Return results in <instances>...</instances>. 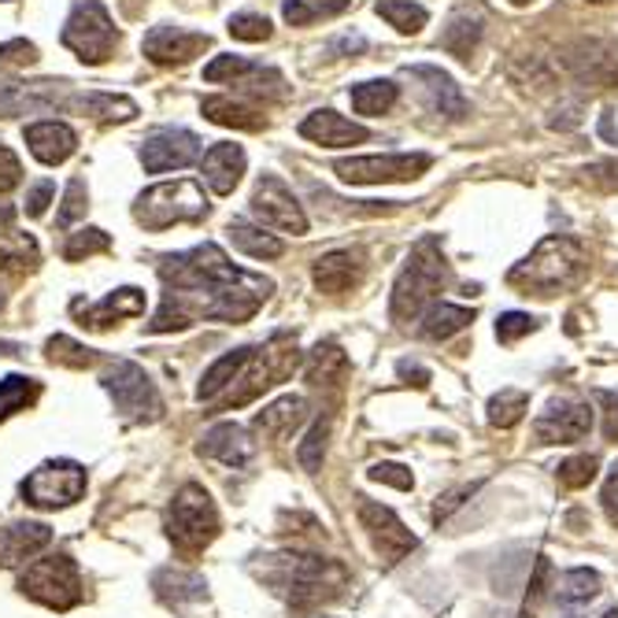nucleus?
<instances>
[{
  "label": "nucleus",
  "mask_w": 618,
  "mask_h": 618,
  "mask_svg": "<svg viewBox=\"0 0 618 618\" xmlns=\"http://www.w3.org/2000/svg\"><path fill=\"white\" fill-rule=\"evenodd\" d=\"M160 278L167 282V293L160 316L149 327L152 333L182 330L196 319L249 322L274 289L260 274L233 267L219 244H196L190 252L167 256Z\"/></svg>",
  "instance_id": "1"
},
{
  "label": "nucleus",
  "mask_w": 618,
  "mask_h": 618,
  "mask_svg": "<svg viewBox=\"0 0 618 618\" xmlns=\"http://www.w3.org/2000/svg\"><path fill=\"white\" fill-rule=\"evenodd\" d=\"M588 274V252L582 249L577 238H545L518 267L507 274L515 289H523L526 297H559V293L582 286Z\"/></svg>",
  "instance_id": "2"
},
{
  "label": "nucleus",
  "mask_w": 618,
  "mask_h": 618,
  "mask_svg": "<svg viewBox=\"0 0 618 618\" xmlns=\"http://www.w3.org/2000/svg\"><path fill=\"white\" fill-rule=\"evenodd\" d=\"M271 582L293 607H311V604L333 600V596L345 588L348 571L337 559L289 552V556H274Z\"/></svg>",
  "instance_id": "3"
},
{
  "label": "nucleus",
  "mask_w": 618,
  "mask_h": 618,
  "mask_svg": "<svg viewBox=\"0 0 618 618\" xmlns=\"http://www.w3.org/2000/svg\"><path fill=\"white\" fill-rule=\"evenodd\" d=\"M445 282H448V267L445 256H440V244L434 238L419 241L408 256V267L400 271L397 286H392V319L408 322L419 311L434 308V297L445 289Z\"/></svg>",
  "instance_id": "4"
},
{
  "label": "nucleus",
  "mask_w": 618,
  "mask_h": 618,
  "mask_svg": "<svg viewBox=\"0 0 618 618\" xmlns=\"http://www.w3.org/2000/svg\"><path fill=\"white\" fill-rule=\"evenodd\" d=\"M208 215V196H204L201 182L179 179V182H160L145 190L134 204V219L145 230H167L174 222H196Z\"/></svg>",
  "instance_id": "5"
},
{
  "label": "nucleus",
  "mask_w": 618,
  "mask_h": 618,
  "mask_svg": "<svg viewBox=\"0 0 618 618\" xmlns=\"http://www.w3.org/2000/svg\"><path fill=\"white\" fill-rule=\"evenodd\" d=\"M104 389L112 392L115 400V411H119L123 419H130V423H152V419L163 415V400L160 392H156L152 378L145 375L137 363L130 359H115L112 367L104 370Z\"/></svg>",
  "instance_id": "6"
},
{
  "label": "nucleus",
  "mask_w": 618,
  "mask_h": 618,
  "mask_svg": "<svg viewBox=\"0 0 618 618\" xmlns=\"http://www.w3.org/2000/svg\"><path fill=\"white\" fill-rule=\"evenodd\" d=\"M19 588L45 607H71L82 596V577L71 556H42L19 577Z\"/></svg>",
  "instance_id": "7"
},
{
  "label": "nucleus",
  "mask_w": 618,
  "mask_h": 618,
  "mask_svg": "<svg viewBox=\"0 0 618 618\" xmlns=\"http://www.w3.org/2000/svg\"><path fill=\"white\" fill-rule=\"evenodd\" d=\"M167 534L182 548H190V552L215 541V534H219V512H215L211 496L201 485H185L174 496L171 512H167Z\"/></svg>",
  "instance_id": "8"
},
{
  "label": "nucleus",
  "mask_w": 618,
  "mask_h": 618,
  "mask_svg": "<svg viewBox=\"0 0 618 618\" xmlns=\"http://www.w3.org/2000/svg\"><path fill=\"white\" fill-rule=\"evenodd\" d=\"M434 156L426 152H389V156H356V160H341L337 171L341 182L352 185H381V182H411L430 171Z\"/></svg>",
  "instance_id": "9"
},
{
  "label": "nucleus",
  "mask_w": 618,
  "mask_h": 618,
  "mask_svg": "<svg viewBox=\"0 0 618 618\" xmlns=\"http://www.w3.org/2000/svg\"><path fill=\"white\" fill-rule=\"evenodd\" d=\"M64 45L75 48L85 64H104L115 48V26L101 0H82L64 26Z\"/></svg>",
  "instance_id": "10"
},
{
  "label": "nucleus",
  "mask_w": 618,
  "mask_h": 618,
  "mask_svg": "<svg viewBox=\"0 0 618 618\" xmlns=\"http://www.w3.org/2000/svg\"><path fill=\"white\" fill-rule=\"evenodd\" d=\"M85 493V470L75 459H53L42 464L31 478L23 482L26 504L34 507H67Z\"/></svg>",
  "instance_id": "11"
},
{
  "label": "nucleus",
  "mask_w": 618,
  "mask_h": 618,
  "mask_svg": "<svg viewBox=\"0 0 618 618\" xmlns=\"http://www.w3.org/2000/svg\"><path fill=\"white\" fill-rule=\"evenodd\" d=\"M359 526L367 529L370 545H375V552L381 556V563H400L408 552H415V534L400 523L397 512L386 504H375V500L359 496Z\"/></svg>",
  "instance_id": "12"
},
{
  "label": "nucleus",
  "mask_w": 618,
  "mask_h": 618,
  "mask_svg": "<svg viewBox=\"0 0 618 618\" xmlns=\"http://www.w3.org/2000/svg\"><path fill=\"white\" fill-rule=\"evenodd\" d=\"M252 215L263 227L286 230V233H308V215L297 204V196L289 193V185L274 174H263L252 193Z\"/></svg>",
  "instance_id": "13"
},
{
  "label": "nucleus",
  "mask_w": 618,
  "mask_h": 618,
  "mask_svg": "<svg viewBox=\"0 0 618 618\" xmlns=\"http://www.w3.org/2000/svg\"><path fill=\"white\" fill-rule=\"evenodd\" d=\"M196 160H201V137L190 134V130H174V126L149 134L141 145V163L149 174L174 171V167H190Z\"/></svg>",
  "instance_id": "14"
},
{
  "label": "nucleus",
  "mask_w": 618,
  "mask_h": 618,
  "mask_svg": "<svg viewBox=\"0 0 618 618\" xmlns=\"http://www.w3.org/2000/svg\"><path fill=\"white\" fill-rule=\"evenodd\" d=\"M593 430V408L588 404H552L534 423V434L541 445H574Z\"/></svg>",
  "instance_id": "15"
},
{
  "label": "nucleus",
  "mask_w": 618,
  "mask_h": 618,
  "mask_svg": "<svg viewBox=\"0 0 618 618\" xmlns=\"http://www.w3.org/2000/svg\"><path fill=\"white\" fill-rule=\"evenodd\" d=\"M201 48H208V34H193L182 26H156L145 37V56L152 64H190Z\"/></svg>",
  "instance_id": "16"
},
{
  "label": "nucleus",
  "mask_w": 618,
  "mask_h": 618,
  "mask_svg": "<svg viewBox=\"0 0 618 618\" xmlns=\"http://www.w3.org/2000/svg\"><path fill=\"white\" fill-rule=\"evenodd\" d=\"M300 137H308V141L322 145V149H345V145L367 141V130H363L359 123L345 119V115H337V112H330V107H322V112H311L308 119L300 123Z\"/></svg>",
  "instance_id": "17"
},
{
  "label": "nucleus",
  "mask_w": 618,
  "mask_h": 618,
  "mask_svg": "<svg viewBox=\"0 0 618 618\" xmlns=\"http://www.w3.org/2000/svg\"><path fill=\"white\" fill-rule=\"evenodd\" d=\"M201 174H204V182L211 185L215 196L233 193V185H238L244 174V149L241 145H227V141L211 145L201 160Z\"/></svg>",
  "instance_id": "18"
},
{
  "label": "nucleus",
  "mask_w": 618,
  "mask_h": 618,
  "mask_svg": "<svg viewBox=\"0 0 618 618\" xmlns=\"http://www.w3.org/2000/svg\"><path fill=\"white\" fill-rule=\"evenodd\" d=\"M363 282V252H330L316 263V286L330 297H341V293H352Z\"/></svg>",
  "instance_id": "19"
},
{
  "label": "nucleus",
  "mask_w": 618,
  "mask_h": 618,
  "mask_svg": "<svg viewBox=\"0 0 618 618\" xmlns=\"http://www.w3.org/2000/svg\"><path fill=\"white\" fill-rule=\"evenodd\" d=\"M23 137H26V145H31V152H34L42 163H48V167L64 163L67 156L75 152V145H78V137H75L71 126H64V123H56V119L31 123V126L23 130Z\"/></svg>",
  "instance_id": "20"
},
{
  "label": "nucleus",
  "mask_w": 618,
  "mask_h": 618,
  "mask_svg": "<svg viewBox=\"0 0 618 618\" xmlns=\"http://www.w3.org/2000/svg\"><path fill=\"white\" fill-rule=\"evenodd\" d=\"M201 453L219 459V464H227V467H244L252 459V453H256V445H252L249 434H244L238 423H219L204 434Z\"/></svg>",
  "instance_id": "21"
},
{
  "label": "nucleus",
  "mask_w": 618,
  "mask_h": 618,
  "mask_svg": "<svg viewBox=\"0 0 618 618\" xmlns=\"http://www.w3.org/2000/svg\"><path fill=\"white\" fill-rule=\"evenodd\" d=\"M48 541H53V529L42 523H19V526L0 529V563L4 566L23 563V559L42 552Z\"/></svg>",
  "instance_id": "22"
},
{
  "label": "nucleus",
  "mask_w": 618,
  "mask_h": 618,
  "mask_svg": "<svg viewBox=\"0 0 618 618\" xmlns=\"http://www.w3.org/2000/svg\"><path fill=\"white\" fill-rule=\"evenodd\" d=\"M411 75L423 78V90L430 96V107H434L437 115H448V119H464L467 115V101L464 93L456 90V82L448 78L445 71H437V67H411Z\"/></svg>",
  "instance_id": "23"
},
{
  "label": "nucleus",
  "mask_w": 618,
  "mask_h": 618,
  "mask_svg": "<svg viewBox=\"0 0 618 618\" xmlns=\"http://www.w3.org/2000/svg\"><path fill=\"white\" fill-rule=\"evenodd\" d=\"M145 311V293L141 289H115L112 297H104L96 308L82 311V327L90 330H104L112 319H130V316H141Z\"/></svg>",
  "instance_id": "24"
},
{
  "label": "nucleus",
  "mask_w": 618,
  "mask_h": 618,
  "mask_svg": "<svg viewBox=\"0 0 618 618\" xmlns=\"http://www.w3.org/2000/svg\"><path fill=\"white\" fill-rule=\"evenodd\" d=\"M304 411H308L304 397H282V400H274L271 408L260 411V415H256V430H260L263 437L282 440V437H289L293 430L304 423Z\"/></svg>",
  "instance_id": "25"
},
{
  "label": "nucleus",
  "mask_w": 618,
  "mask_h": 618,
  "mask_svg": "<svg viewBox=\"0 0 618 618\" xmlns=\"http://www.w3.org/2000/svg\"><path fill=\"white\" fill-rule=\"evenodd\" d=\"M201 112L208 115L211 123L219 126H233V130H260L263 126V115L260 107H252L249 101H233V96H208V101L201 104Z\"/></svg>",
  "instance_id": "26"
},
{
  "label": "nucleus",
  "mask_w": 618,
  "mask_h": 618,
  "mask_svg": "<svg viewBox=\"0 0 618 618\" xmlns=\"http://www.w3.org/2000/svg\"><path fill=\"white\" fill-rule=\"evenodd\" d=\"M227 238L233 241V249H241L244 256H252V260H278L282 252H286V244L274 238V233H263L260 227H249V222H241V219L230 222Z\"/></svg>",
  "instance_id": "27"
},
{
  "label": "nucleus",
  "mask_w": 618,
  "mask_h": 618,
  "mask_svg": "<svg viewBox=\"0 0 618 618\" xmlns=\"http://www.w3.org/2000/svg\"><path fill=\"white\" fill-rule=\"evenodd\" d=\"M348 375V359L345 352H341L337 345H319L316 352H311L308 359V381L311 386H341V378Z\"/></svg>",
  "instance_id": "28"
},
{
  "label": "nucleus",
  "mask_w": 618,
  "mask_h": 618,
  "mask_svg": "<svg viewBox=\"0 0 618 618\" xmlns=\"http://www.w3.org/2000/svg\"><path fill=\"white\" fill-rule=\"evenodd\" d=\"M467 322H474V311L456 308V304H434V308L423 316V337L445 341V337H453V333L464 330Z\"/></svg>",
  "instance_id": "29"
},
{
  "label": "nucleus",
  "mask_w": 618,
  "mask_h": 618,
  "mask_svg": "<svg viewBox=\"0 0 618 618\" xmlns=\"http://www.w3.org/2000/svg\"><path fill=\"white\" fill-rule=\"evenodd\" d=\"M37 263V244L26 233H0V274L8 271H31Z\"/></svg>",
  "instance_id": "30"
},
{
  "label": "nucleus",
  "mask_w": 618,
  "mask_h": 618,
  "mask_svg": "<svg viewBox=\"0 0 618 618\" xmlns=\"http://www.w3.org/2000/svg\"><path fill=\"white\" fill-rule=\"evenodd\" d=\"M352 107L359 115H386L397 104V85L392 82H359L352 85Z\"/></svg>",
  "instance_id": "31"
},
{
  "label": "nucleus",
  "mask_w": 618,
  "mask_h": 618,
  "mask_svg": "<svg viewBox=\"0 0 618 618\" xmlns=\"http://www.w3.org/2000/svg\"><path fill=\"white\" fill-rule=\"evenodd\" d=\"M348 4L352 0H286L282 15H286L289 26H308V23H319V19L345 12Z\"/></svg>",
  "instance_id": "32"
},
{
  "label": "nucleus",
  "mask_w": 618,
  "mask_h": 618,
  "mask_svg": "<svg viewBox=\"0 0 618 618\" xmlns=\"http://www.w3.org/2000/svg\"><path fill=\"white\" fill-rule=\"evenodd\" d=\"M529 397L523 389H500L493 400H489V423L496 430H512L518 419L526 415Z\"/></svg>",
  "instance_id": "33"
},
{
  "label": "nucleus",
  "mask_w": 618,
  "mask_h": 618,
  "mask_svg": "<svg viewBox=\"0 0 618 618\" xmlns=\"http://www.w3.org/2000/svg\"><path fill=\"white\" fill-rule=\"evenodd\" d=\"M596 593H600V577H596L593 571H585V566H577V571H566L556 582V596L563 604H588Z\"/></svg>",
  "instance_id": "34"
},
{
  "label": "nucleus",
  "mask_w": 618,
  "mask_h": 618,
  "mask_svg": "<svg viewBox=\"0 0 618 618\" xmlns=\"http://www.w3.org/2000/svg\"><path fill=\"white\" fill-rule=\"evenodd\" d=\"M378 15L389 19L400 34H419L426 26V8L411 0H378Z\"/></svg>",
  "instance_id": "35"
},
{
  "label": "nucleus",
  "mask_w": 618,
  "mask_h": 618,
  "mask_svg": "<svg viewBox=\"0 0 618 618\" xmlns=\"http://www.w3.org/2000/svg\"><path fill=\"white\" fill-rule=\"evenodd\" d=\"M34 397H37L34 378L8 375L4 381H0V419H8V415H15V411H23Z\"/></svg>",
  "instance_id": "36"
},
{
  "label": "nucleus",
  "mask_w": 618,
  "mask_h": 618,
  "mask_svg": "<svg viewBox=\"0 0 618 618\" xmlns=\"http://www.w3.org/2000/svg\"><path fill=\"white\" fill-rule=\"evenodd\" d=\"M330 430H333V419H319L316 426H311V434L304 437V445L297 448V459L304 464V470H319L322 467V456H327V440H330Z\"/></svg>",
  "instance_id": "37"
},
{
  "label": "nucleus",
  "mask_w": 618,
  "mask_h": 618,
  "mask_svg": "<svg viewBox=\"0 0 618 618\" xmlns=\"http://www.w3.org/2000/svg\"><path fill=\"white\" fill-rule=\"evenodd\" d=\"M107 244H112V238H107L104 230H96V227H90V230H78V233H71V241L64 244V260H82V256H93V252H104Z\"/></svg>",
  "instance_id": "38"
},
{
  "label": "nucleus",
  "mask_w": 618,
  "mask_h": 618,
  "mask_svg": "<svg viewBox=\"0 0 618 618\" xmlns=\"http://www.w3.org/2000/svg\"><path fill=\"white\" fill-rule=\"evenodd\" d=\"M48 359L64 363V367H78V370H82V367H90L96 356L85 345L71 341V337H53V341H48Z\"/></svg>",
  "instance_id": "39"
},
{
  "label": "nucleus",
  "mask_w": 618,
  "mask_h": 618,
  "mask_svg": "<svg viewBox=\"0 0 618 618\" xmlns=\"http://www.w3.org/2000/svg\"><path fill=\"white\" fill-rule=\"evenodd\" d=\"M596 459L593 456H574V459H566V464H559V485H566V489H585L588 482L596 478Z\"/></svg>",
  "instance_id": "40"
},
{
  "label": "nucleus",
  "mask_w": 618,
  "mask_h": 618,
  "mask_svg": "<svg viewBox=\"0 0 618 618\" xmlns=\"http://www.w3.org/2000/svg\"><path fill=\"white\" fill-rule=\"evenodd\" d=\"M230 34L238 37V42H267V37H271V23L263 15L241 12V15L230 19Z\"/></svg>",
  "instance_id": "41"
},
{
  "label": "nucleus",
  "mask_w": 618,
  "mask_h": 618,
  "mask_svg": "<svg viewBox=\"0 0 618 618\" xmlns=\"http://www.w3.org/2000/svg\"><path fill=\"white\" fill-rule=\"evenodd\" d=\"M252 71H256V64H249L244 56H215V60L204 67V78H208V82H222V78H241Z\"/></svg>",
  "instance_id": "42"
},
{
  "label": "nucleus",
  "mask_w": 618,
  "mask_h": 618,
  "mask_svg": "<svg viewBox=\"0 0 618 618\" xmlns=\"http://www.w3.org/2000/svg\"><path fill=\"white\" fill-rule=\"evenodd\" d=\"M529 330H537V319L523 316V311H507V316H500V322H496V337L504 341V345H515V341Z\"/></svg>",
  "instance_id": "43"
},
{
  "label": "nucleus",
  "mask_w": 618,
  "mask_h": 618,
  "mask_svg": "<svg viewBox=\"0 0 618 618\" xmlns=\"http://www.w3.org/2000/svg\"><path fill=\"white\" fill-rule=\"evenodd\" d=\"M82 211H85V182L71 179V185H67V196H64V211H60V219H56V222H60V227H71Z\"/></svg>",
  "instance_id": "44"
},
{
  "label": "nucleus",
  "mask_w": 618,
  "mask_h": 618,
  "mask_svg": "<svg viewBox=\"0 0 618 618\" xmlns=\"http://www.w3.org/2000/svg\"><path fill=\"white\" fill-rule=\"evenodd\" d=\"M367 474H370V482H386V485H397V489H411V485H415L411 470L400 467V464H375V467L367 470Z\"/></svg>",
  "instance_id": "45"
},
{
  "label": "nucleus",
  "mask_w": 618,
  "mask_h": 618,
  "mask_svg": "<svg viewBox=\"0 0 618 618\" xmlns=\"http://www.w3.org/2000/svg\"><path fill=\"white\" fill-rule=\"evenodd\" d=\"M19 179H23V167H19V156L8 149V145H0V193L15 190Z\"/></svg>",
  "instance_id": "46"
},
{
  "label": "nucleus",
  "mask_w": 618,
  "mask_h": 618,
  "mask_svg": "<svg viewBox=\"0 0 618 618\" xmlns=\"http://www.w3.org/2000/svg\"><path fill=\"white\" fill-rule=\"evenodd\" d=\"M56 196V185L53 182H37V185H31V193H26V215H45V208H48V201H53Z\"/></svg>",
  "instance_id": "47"
},
{
  "label": "nucleus",
  "mask_w": 618,
  "mask_h": 618,
  "mask_svg": "<svg viewBox=\"0 0 618 618\" xmlns=\"http://www.w3.org/2000/svg\"><path fill=\"white\" fill-rule=\"evenodd\" d=\"M0 60H8V64H34L37 60V48L31 42H8V45H0Z\"/></svg>",
  "instance_id": "48"
},
{
  "label": "nucleus",
  "mask_w": 618,
  "mask_h": 618,
  "mask_svg": "<svg viewBox=\"0 0 618 618\" xmlns=\"http://www.w3.org/2000/svg\"><path fill=\"white\" fill-rule=\"evenodd\" d=\"M600 404L607 408L604 411V434H607V440H618V397L600 392Z\"/></svg>",
  "instance_id": "49"
},
{
  "label": "nucleus",
  "mask_w": 618,
  "mask_h": 618,
  "mask_svg": "<svg viewBox=\"0 0 618 618\" xmlns=\"http://www.w3.org/2000/svg\"><path fill=\"white\" fill-rule=\"evenodd\" d=\"M604 507H607V518L618 526V467L611 470V478H607V485H604Z\"/></svg>",
  "instance_id": "50"
},
{
  "label": "nucleus",
  "mask_w": 618,
  "mask_h": 618,
  "mask_svg": "<svg viewBox=\"0 0 618 618\" xmlns=\"http://www.w3.org/2000/svg\"><path fill=\"white\" fill-rule=\"evenodd\" d=\"M588 174H593V182H600L607 185V190H618V163H596V167H588Z\"/></svg>",
  "instance_id": "51"
},
{
  "label": "nucleus",
  "mask_w": 618,
  "mask_h": 618,
  "mask_svg": "<svg viewBox=\"0 0 618 618\" xmlns=\"http://www.w3.org/2000/svg\"><path fill=\"white\" fill-rule=\"evenodd\" d=\"M12 219H15V211L8 208V204H0V227H12Z\"/></svg>",
  "instance_id": "52"
},
{
  "label": "nucleus",
  "mask_w": 618,
  "mask_h": 618,
  "mask_svg": "<svg viewBox=\"0 0 618 618\" xmlns=\"http://www.w3.org/2000/svg\"><path fill=\"white\" fill-rule=\"evenodd\" d=\"M604 618H618V607H611V611H607Z\"/></svg>",
  "instance_id": "53"
},
{
  "label": "nucleus",
  "mask_w": 618,
  "mask_h": 618,
  "mask_svg": "<svg viewBox=\"0 0 618 618\" xmlns=\"http://www.w3.org/2000/svg\"><path fill=\"white\" fill-rule=\"evenodd\" d=\"M512 4H529V0H512Z\"/></svg>",
  "instance_id": "54"
}]
</instances>
